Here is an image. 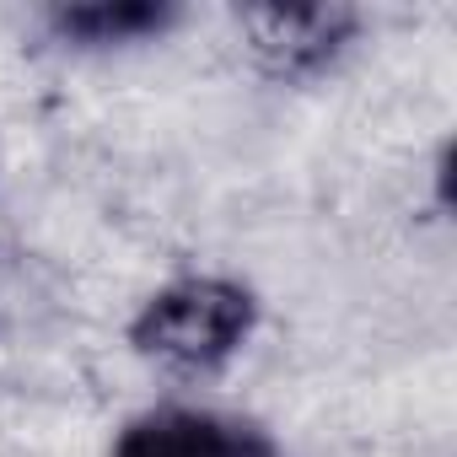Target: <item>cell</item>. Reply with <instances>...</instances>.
<instances>
[{
  "instance_id": "cell-1",
  "label": "cell",
  "mask_w": 457,
  "mask_h": 457,
  "mask_svg": "<svg viewBox=\"0 0 457 457\" xmlns=\"http://www.w3.org/2000/svg\"><path fill=\"white\" fill-rule=\"evenodd\" d=\"M253 323H259L253 291L215 280V275H194V280L156 291L129 323V339L145 361L183 371V377H204V371H220L248 345Z\"/></svg>"
},
{
  "instance_id": "cell-4",
  "label": "cell",
  "mask_w": 457,
  "mask_h": 457,
  "mask_svg": "<svg viewBox=\"0 0 457 457\" xmlns=\"http://www.w3.org/2000/svg\"><path fill=\"white\" fill-rule=\"evenodd\" d=\"M178 22L172 6L162 0H87V6H54L49 28L60 44L76 49H124V44H145L162 38Z\"/></svg>"
},
{
  "instance_id": "cell-2",
  "label": "cell",
  "mask_w": 457,
  "mask_h": 457,
  "mask_svg": "<svg viewBox=\"0 0 457 457\" xmlns=\"http://www.w3.org/2000/svg\"><path fill=\"white\" fill-rule=\"evenodd\" d=\"M113 457H280L275 441L232 414H210V409H151L140 414Z\"/></svg>"
},
{
  "instance_id": "cell-3",
  "label": "cell",
  "mask_w": 457,
  "mask_h": 457,
  "mask_svg": "<svg viewBox=\"0 0 457 457\" xmlns=\"http://www.w3.org/2000/svg\"><path fill=\"white\" fill-rule=\"evenodd\" d=\"M355 33V12L339 6H270L253 12V49L264 54V65L275 76H312L323 71L345 38Z\"/></svg>"
}]
</instances>
